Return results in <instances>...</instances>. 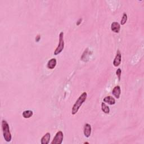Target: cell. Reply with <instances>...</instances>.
I'll use <instances>...</instances> for the list:
<instances>
[{
  "label": "cell",
  "mask_w": 144,
  "mask_h": 144,
  "mask_svg": "<svg viewBox=\"0 0 144 144\" xmlns=\"http://www.w3.org/2000/svg\"><path fill=\"white\" fill-rule=\"evenodd\" d=\"M122 61V55L121 53L119 50H118L116 52V54L114 58V60L113 61V65L115 67H118L120 66Z\"/></svg>",
  "instance_id": "obj_5"
},
{
  "label": "cell",
  "mask_w": 144,
  "mask_h": 144,
  "mask_svg": "<svg viewBox=\"0 0 144 144\" xmlns=\"http://www.w3.org/2000/svg\"><path fill=\"white\" fill-rule=\"evenodd\" d=\"M87 97V92H84L82 93L80 96L78 97V99L75 101V104H74L73 108L71 109V114L72 115H75L76 114L78 113L79 109H80L82 105L83 104L84 102L86 100Z\"/></svg>",
  "instance_id": "obj_1"
},
{
  "label": "cell",
  "mask_w": 144,
  "mask_h": 144,
  "mask_svg": "<svg viewBox=\"0 0 144 144\" xmlns=\"http://www.w3.org/2000/svg\"><path fill=\"white\" fill-rule=\"evenodd\" d=\"M121 74H122V71L121 69L119 68L116 71V74L117 75V77L118 78V80L120 81H121Z\"/></svg>",
  "instance_id": "obj_15"
},
{
  "label": "cell",
  "mask_w": 144,
  "mask_h": 144,
  "mask_svg": "<svg viewBox=\"0 0 144 144\" xmlns=\"http://www.w3.org/2000/svg\"><path fill=\"white\" fill-rule=\"evenodd\" d=\"M41 38V36H40V35H38L36 38V41H37V42H38V41H40V39Z\"/></svg>",
  "instance_id": "obj_16"
},
{
  "label": "cell",
  "mask_w": 144,
  "mask_h": 144,
  "mask_svg": "<svg viewBox=\"0 0 144 144\" xmlns=\"http://www.w3.org/2000/svg\"><path fill=\"white\" fill-rule=\"evenodd\" d=\"M91 130H92L91 126L90 124H88V123L85 124L84 126V129H83V133L84 136L88 138L89 137L91 136Z\"/></svg>",
  "instance_id": "obj_6"
},
{
  "label": "cell",
  "mask_w": 144,
  "mask_h": 144,
  "mask_svg": "<svg viewBox=\"0 0 144 144\" xmlns=\"http://www.w3.org/2000/svg\"><path fill=\"white\" fill-rule=\"evenodd\" d=\"M33 115V112L32 110H25L23 112L22 115L25 119H29L30 117H32Z\"/></svg>",
  "instance_id": "obj_12"
},
{
  "label": "cell",
  "mask_w": 144,
  "mask_h": 144,
  "mask_svg": "<svg viewBox=\"0 0 144 144\" xmlns=\"http://www.w3.org/2000/svg\"><path fill=\"white\" fill-rule=\"evenodd\" d=\"M64 138V135L62 131H58L54 138L51 144H61L63 142Z\"/></svg>",
  "instance_id": "obj_4"
},
{
  "label": "cell",
  "mask_w": 144,
  "mask_h": 144,
  "mask_svg": "<svg viewBox=\"0 0 144 144\" xmlns=\"http://www.w3.org/2000/svg\"><path fill=\"white\" fill-rule=\"evenodd\" d=\"M64 33L63 32H60L59 35V43L57 47L56 48L54 51L55 55H57L60 54L64 49Z\"/></svg>",
  "instance_id": "obj_3"
},
{
  "label": "cell",
  "mask_w": 144,
  "mask_h": 144,
  "mask_svg": "<svg viewBox=\"0 0 144 144\" xmlns=\"http://www.w3.org/2000/svg\"><path fill=\"white\" fill-rule=\"evenodd\" d=\"M56 64H57L56 60L55 59H54V58H53V59H51L48 61L47 64V67L48 69H53L56 66Z\"/></svg>",
  "instance_id": "obj_9"
},
{
  "label": "cell",
  "mask_w": 144,
  "mask_h": 144,
  "mask_svg": "<svg viewBox=\"0 0 144 144\" xmlns=\"http://www.w3.org/2000/svg\"><path fill=\"white\" fill-rule=\"evenodd\" d=\"M112 94L114 96V97L116 99H119L120 96H121V87H120L119 86H116L114 87L112 91Z\"/></svg>",
  "instance_id": "obj_8"
},
{
  "label": "cell",
  "mask_w": 144,
  "mask_h": 144,
  "mask_svg": "<svg viewBox=\"0 0 144 144\" xmlns=\"http://www.w3.org/2000/svg\"><path fill=\"white\" fill-rule=\"evenodd\" d=\"M51 138L50 133L47 132L44 135L42 139H41V143L42 144H48L50 142V140Z\"/></svg>",
  "instance_id": "obj_10"
},
{
  "label": "cell",
  "mask_w": 144,
  "mask_h": 144,
  "mask_svg": "<svg viewBox=\"0 0 144 144\" xmlns=\"http://www.w3.org/2000/svg\"><path fill=\"white\" fill-rule=\"evenodd\" d=\"M101 110L105 114H109L110 112V109L108 105H106L104 102L101 103Z\"/></svg>",
  "instance_id": "obj_13"
},
{
  "label": "cell",
  "mask_w": 144,
  "mask_h": 144,
  "mask_svg": "<svg viewBox=\"0 0 144 144\" xmlns=\"http://www.w3.org/2000/svg\"><path fill=\"white\" fill-rule=\"evenodd\" d=\"M127 18H128V16H127V14L126 12L123 13L122 18L121 21V24L125 25L127 22Z\"/></svg>",
  "instance_id": "obj_14"
},
{
  "label": "cell",
  "mask_w": 144,
  "mask_h": 144,
  "mask_svg": "<svg viewBox=\"0 0 144 144\" xmlns=\"http://www.w3.org/2000/svg\"><path fill=\"white\" fill-rule=\"evenodd\" d=\"M111 30L113 32L118 33L121 30V25L116 22H113L111 24Z\"/></svg>",
  "instance_id": "obj_7"
},
{
  "label": "cell",
  "mask_w": 144,
  "mask_h": 144,
  "mask_svg": "<svg viewBox=\"0 0 144 144\" xmlns=\"http://www.w3.org/2000/svg\"><path fill=\"white\" fill-rule=\"evenodd\" d=\"M2 129L3 132V138L6 142H10L11 140L12 137L11 132L10 131L9 125L6 121L3 120L2 121Z\"/></svg>",
  "instance_id": "obj_2"
},
{
  "label": "cell",
  "mask_w": 144,
  "mask_h": 144,
  "mask_svg": "<svg viewBox=\"0 0 144 144\" xmlns=\"http://www.w3.org/2000/svg\"><path fill=\"white\" fill-rule=\"evenodd\" d=\"M84 143H88V142H84Z\"/></svg>",
  "instance_id": "obj_17"
},
{
  "label": "cell",
  "mask_w": 144,
  "mask_h": 144,
  "mask_svg": "<svg viewBox=\"0 0 144 144\" xmlns=\"http://www.w3.org/2000/svg\"><path fill=\"white\" fill-rule=\"evenodd\" d=\"M103 100L106 103H108V104L112 105H114L115 104V100L114 97H113L111 96H106L103 99Z\"/></svg>",
  "instance_id": "obj_11"
}]
</instances>
